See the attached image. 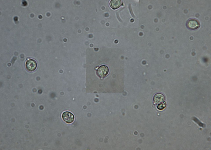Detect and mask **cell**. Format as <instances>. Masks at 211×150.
<instances>
[{"mask_svg": "<svg viewBox=\"0 0 211 150\" xmlns=\"http://www.w3.org/2000/svg\"><path fill=\"white\" fill-rule=\"evenodd\" d=\"M25 66L26 69L28 71H32L36 69L37 66V64L34 60L30 59L26 61Z\"/></svg>", "mask_w": 211, "mask_h": 150, "instance_id": "1", "label": "cell"}, {"mask_svg": "<svg viewBox=\"0 0 211 150\" xmlns=\"http://www.w3.org/2000/svg\"><path fill=\"white\" fill-rule=\"evenodd\" d=\"M62 118L64 121L68 123L72 122L74 119L73 115L68 111L64 112L63 113Z\"/></svg>", "mask_w": 211, "mask_h": 150, "instance_id": "2", "label": "cell"}, {"mask_svg": "<svg viewBox=\"0 0 211 150\" xmlns=\"http://www.w3.org/2000/svg\"><path fill=\"white\" fill-rule=\"evenodd\" d=\"M109 69L106 66L103 65L98 68L97 71L98 75L100 77L103 78L106 76L108 73Z\"/></svg>", "mask_w": 211, "mask_h": 150, "instance_id": "3", "label": "cell"}, {"mask_svg": "<svg viewBox=\"0 0 211 150\" xmlns=\"http://www.w3.org/2000/svg\"><path fill=\"white\" fill-rule=\"evenodd\" d=\"M187 27L191 29H195L198 28L200 26L198 21L196 20L192 19L189 20L187 23Z\"/></svg>", "mask_w": 211, "mask_h": 150, "instance_id": "4", "label": "cell"}, {"mask_svg": "<svg viewBox=\"0 0 211 150\" xmlns=\"http://www.w3.org/2000/svg\"><path fill=\"white\" fill-rule=\"evenodd\" d=\"M165 100L164 95L161 93L156 94L154 96L153 100L155 104H159L163 102Z\"/></svg>", "mask_w": 211, "mask_h": 150, "instance_id": "5", "label": "cell"}, {"mask_svg": "<svg viewBox=\"0 0 211 150\" xmlns=\"http://www.w3.org/2000/svg\"><path fill=\"white\" fill-rule=\"evenodd\" d=\"M121 1L120 0H112L109 3L111 7L113 9H117L120 6Z\"/></svg>", "mask_w": 211, "mask_h": 150, "instance_id": "6", "label": "cell"}, {"mask_svg": "<svg viewBox=\"0 0 211 150\" xmlns=\"http://www.w3.org/2000/svg\"><path fill=\"white\" fill-rule=\"evenodd\" d=\"M193 119L194 121L196 123L200 126L203 128L205 127V124L202 123L196 117H193Z\"/></svg>", "mask_w": 211, "mask_h": 150, "instance_id": "7", "label": "cell"}, {"mask_svg": "<svg viewBox=\"0 0 211 150\" xmlns=\"http://www.w3.org/2000/svg\"><path fill=\"white\" fill-rule=\"evenodd\" d=\"M166 106V103L165 102L159 104L157 107V108L160 110L164 109Z\"/></svg>", "mask_w": 211, "mask_h": 150, "instance_id": "8", "label": "cell"}]
</instances>
